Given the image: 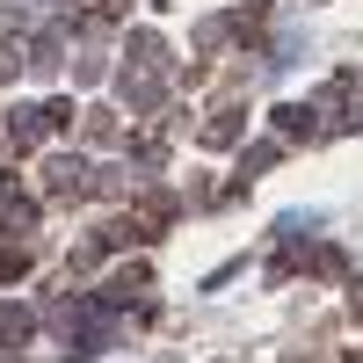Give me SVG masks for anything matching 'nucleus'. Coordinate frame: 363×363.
<instances>
[{"label":"nucleus","instance_id":"1","mask_svg":"<svg viewBox=\"0 0 363 363\" xmlns=\"http://www.w3.org/2000/svg\"><path fill=\"white\" fill-rule=\"evenodd\" d=\"M22 269H29V255H22V247H0V284H15Z\"/></svg>","mask_w":363,"mask_h":363}]
</instances>
